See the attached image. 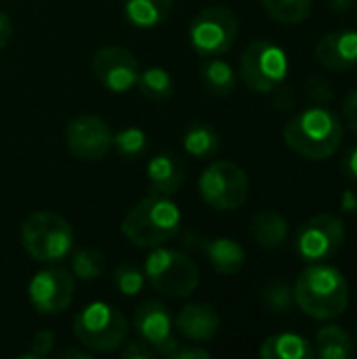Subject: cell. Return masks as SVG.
I'll return each instance as SVG.
<instances>
[{
  "mask_svg": "<svg viewBox=\"0 0 357 359\" xmlns=\"http://www.w3.org/2000/svg\"><path fill=\"white\" fill-rule=\"evenodd\" d=\"M295 301L299 309L320 322L341 318L349 307V282L341 269L326 263H311L297 278Z\"/></svg>",
  "mask_w": 357,
  "mask_h": 359,
  "instance_id": "1",
  "label": "cell"
},
{
  "mask_svg": "<svg viewBox=\"0 0 357 359\" xmlns=\"http://www.w3.org/2000/svg\"><path fill=\"white\" fill-rule=\"evenodd\" d=\"M345 124L326 105H311L292 116L284 126L286 145L307 160H326L343 143Z\"/></svg>",
  "mask_w": 357,
  "mask_h": 359,
  "instance_id": "2",
  "label": "cell"
},
{
  "mask_svg": "<svg viewBox=\"0 0 357 359\" xmlns=\"http://www.w3.org/2000/svg\"><path fill=\"white\" fill-rule=\"evenodd\" d=\"M181 229V210L170 196L151 194L137 202L122 221V233L139 248L164 246Z\"/></svg>",
  "mask_w": 357,
  "mask_h": 359,
  "instance_id": "3",
  "label": "cell"
},
{
  "mask_svg": "<svg viewBox=\"0 0 357 359\" xmlns=\"http://www.w3.org/2000/svg\"><path fill=\"white\" fill-rule=\"evenodd\" d=\"M143 273L151 288L168 299H187L200 284V269L181 250L156 246L145 259Z\"/></svg>",
  "mask_w": 357,
  "mask_h": 359,
  "instance_id": "4",
  "label": "cell"
},
{
  "mask_svg": "<svg viewBox=\"0 0 357 359\" xmlns=\"http://www.w3.org/2000/svg\"><path fill=\"white\" fill-rule=\"evenodd\" d=\"M21 244L38 263H59L74 246V229L53 210L32 212L21 225Z\"/></svg>",
  "mask_w": 357,
  "mask_h": 359,
  "instance_id": "5",
  "label": "cell"
},
{
  "mask_svg": "<svg viewBox=\"0 0 357 359\" xmlns=\"http://www.w3.org/2000/svg\"><path fill=\"white\" fill-rule=\"evenodd\" d=\"M74 337L95 353H114L128 337V322L116 307L97 301L74 318Z\"/></svg>",
  "mask_w": 357,
  "mask_h": 359,
  "instance_id": "6",
  "label": "cell"
},
{
  "mask_svg": "<svg viewBox=\"0 0 357 359\" xmlns=\"http://www.w3.org/2000/svg\"><path fill=\"white\" fill-rule=\"evenodd\" d=\"M286 74L288 57L284 48L271 40L250 42L240 57V76L252 93H274L278 86L284 84Z\"/></svg>",
  "mask_w": 357,
  "mask_h": 359,
  "instance_id": "7",
  "label": "cell"
},
{
  "mask_svg": "<svg viewBox=\"0 0 357 359\" xmlns=\"http://www.w3.org/2000/svg\"><path fill=\"white\" fill-rule=\"evenodd\" d=\"M198 191L210 208L231 212L248 200L250 181L242 166L229 160H219L200 175Z\"/></svg>",
  "mask_w": 357,
  "mask_h": 359,
  "instance_id": "8",
  "label": "cell"
},
{
  "mask_svg": "<svg viewBox=\"0 0 357 359\" xmlns=\"http://www.w3.org/2000/svg\"><path fill=\"white\" fill-rule=\"evenodd\" d=\"M238 34L240 19L227 6H208L189 23V42L204 59L225 55L236 44Z\"/></svg>",
  "mask_w": 357,
  "mask_h": 359,
  "instance_id": "9",
  "label": "cell"
},
{
  "mask_svg": "<svg viewBox=\"0 0 357 359\" xmlns=\"http://www.w3.org/2000/svg\"><path fill=\"white\" fill-rule=\"evenodd\" d=\"M345 244V223L330 215L322 212L307 219L295 238V250L305 263H326L332 259Z\"/></svg>",
  "mask_w": 357,
  "mask_h": 359,
  "instance_id": "10",
  "label": "cell"
},
{
  "mask_svg": "<svg viewBox=\"0 0 357 359\" xmlns=\"http://www.w3.org/2000/svg\"><path fill=\"white\" fill-rule=\"evenodd\" d=\"M74 273L63 267H48L38 271L27 288L32 307L40 316H59L69 309L74 301Z\"/></svg>",
  "mask_w": 357,
  "mask_h": 359,
  "instance_id": "11",
  "label": "cell"
},
{
  "mask_svg": "<svg viewBox=\"0 0 357 359\" xmlns=\"http://www.w3.org/2000/svg\"><path fill=\"white\" fill-rule=\"evenodd\" d=\"M133 326L139 334L141 341H145L149 347H154L156 353L170 358L175 349L181 345L175 337V320L168 311V307L158 301L149 299L143 301L135 316H133Z\"/></svg>",
  "mask_w": 357,
  "mask_h": 359,
  "instance_id": "12",
  "label": "cell"
},
{
  "mask_svg": "<svg viewBox=\"0 0 357 359\" xmlns=\"http://www.w3.org/2000/svg\"><path fill=\"white\" fill-rule=\"evenodd\" d=\"M114 143V133L109 130L107 122L99 116H78L72 118L65 126V145L72 156L99 162L103 160Z\"/></svg>",
  "mask_w": 357,
  "mask_h": 359,
  "instance_id": "13",
  "label": "cell"
},
{
  "mask_svg": "<svg viewBox=\"0 0 357 359\" xmlns=\"http://www.w3.org/2000/svg\"><path fill=\"white\" fill-rule=\"evenodd\" d=\"M93 74L103 88L122 95L137 86L141 69L137 57L128 48L103 46L93 57Z\"/></svg>",
  "mask_w": 357,
  "mask_h": 359,
  "instance_id": "14",
  "label": "cell"
},
{
  "mask_svg": "<svg viewBox=\"0 0 357 359\" xmlns=\"http://www.w3.org/2000/svg\"><path fill=\"white\" fill-rule=\"evenodd\" d=\"M316 59L332 72H347L357 65V29L324 34L316 44Z\"/></svg>",
  "mask_w": 357,
  "mask_h": 359,
  "instance_id": "15",
  "label": "cell"
},
{
  "mask_svg": "<svg viewBox=\"0 0 357 359\" xmlns=\"http://www.w3.org/2000/svg\"><path fill=\"white\" fill-rule=\"evenodd\" d=\"M221 326V318L215 311V307L206 303H191L185 305L179 316L175 318V330L194 343H206L210 341Z\"/></svg>",
  "mask_w": 357,
  "mask_h": 359,
  "instance_id": "16",
  "label": "cell"
},
{
  "mask_svg": "<svg viewBox=\"0 0 357 359\" xmlns=\"http://www.w3.org/2000/svg\"><path fill=\"white\" fill-rule=\"evenodd\" d=\"M149 191L158 196H175L185 183V164L173 151H162L147 162Z\"/></svg>",
  "mask_w": 357,
  "mask_h": 359,
  "instance_id": "17",
  "label": "cell"
},
{
  "mask_svg": "<svg viewBox=\"0 0 357 359\" xmlns=\"http://www.w3.org/2000/svg\"><path fill=\"white\" fill-rule=\"evenodd\" d=\"M200 248L206 252L208 263L213 265L215 271L221 276H236L242 271L246 263V252L244 248L231 240V238H213V240H198Z\"/></svg>",
  "mask_w": 357,
  "mask_h": 359,
  "instance_id": "18",
  "label": "cell"
},
{
  "mask_svg": "<svg viewBox=\"0 0 357 359\" xmlns=\"http://www.w3.org/2000/svg\"><path fill=\"white\" fill-rule=\"evenodd\" d=\"M250 233L261 248L276 250L288 242V221L276 210H259L250 221Z\"/></svg>",
  "mask_w": 357,
  "mask_h": 359,
  "instance_id": "19",
  "label": "cell"
},
{
  "mask_svg": "<svg viewBox=\"0 0 357 359\" xmlns=\"http://www.w3.org/2000/svg\"><path fill=\"white\" fill-rule=\"evenodd\" d=\"M259 355L261 359H311L316 358V349L301 334L280 332L261 343Z\"/></svg>",
  "mask_w": 357,
  "mask_h": 359,
  "instance_id": "20",
  "label": "cell"
},
{
  "mask_svg": "<svg viewBox=\"0 0 357 359\" xmlns=\"http://www.w3.org/2000/svg\"><path fill=\"white\" fill-rule=\"evenodd\" d=\"M183 149L196 160L215 158L221 149V133L210 122H191L183 133Z\"/></svg>",
  "mask_w": 357,
  "mask_h": 359,
  "instance_id": "21",
  "label": "cell"
},
{
  "mask_svg": "<svg viewBox=\"0 0 357 359\" xmlns=\"http://www.w3.org/2000/svg\"><path fill=\"white\" fill-rule=\"evenodd\" d=\"M173 11V0H126L124 17L130 25L149 29L162 25Z\"/></svg>",
  "mask_w": 357,
  "mask_h": 359,
  "instance_id": "22",
  "label": "cell"
},
{
  "mask_svg": "<svg viewBox=\"0 0 357 359\" xmlns=\"http://www.w3.org/2000/svg\"><path fill=\"white\" fill-rule=\"evenodd\" d=\"M314 349L320 359H351L356 353V343L345 328L330 324L318 330Z\"/></svg>",
  "mask_w": 357,
  "mask_h": 359,
  "instance_id": "23",
  "label": "cell"
},
{
  "mask_svg": "<svg viewBox=\"0 0 357 359\" xmlns=\"http://www.w3.org/2000/svg\"><path fill=\"white\" fill-rule=\"evenodd\" d=\"M200 80L206 93L215 97H227L236 88V72L234 67L219 57H208L200 67Z\"/></svg>",
  "mask_w": 357,
  "mask_h": 359,
  "instance_id": "24",
  "label": "cell"
},
{
  "mask_svg": "<svg viewBox=\"0 0 357 359\" xmlns=\"http://www.w3.org/2000/svg\"><path fill=\"white\" fill-rule=\"evenodd\" d=\"M265 13L284 25L301 23L311 13V0H261Z\"/></svg>",
  "mask_w": 357,
  "mask_h": 359,
  "instance_id": "25",
  "label": "cell"
},
{
  "mask_svg": "<svg viewBox=\"0 0 357 359\" xmlns=\"http://www.w3.org/2000/svg\"><path fill=\"white\" fill-rule=\"evenodd\" d=\"M139 93L149 101H164L173 95V78L164 67H147L139 74L137 80Z\"/></svg>",
  "mask_w": 357,
  "mask_h": 359,
  "instance_id": "26",
  "label": "cell"
},
{
  "mask_svg": "<svg viewBox=\"0 0 357 359\" xmlns=\"http://www.w3.org/2000/svg\"><path fill=\"white\" fill-rule=\"evenodd\" d=\"M261 303L269 313H290L297 305L295 288L286 280H271L261 290Z\"/></svg>",
  "mask_w": 357,
  "mask_h": 359,
  "instance_id": "27",
  "label": "cell"
},
{
  "mask_svg": "<svg viewBox=\"0 0 357 359\" xmlns=\"http://www.w3.org/2000/svg\"><path fill=\"white\" fill-rule=\"evenodd\" d=\"M105 255L97 248H82L72 259V273L78 280L93 282L103 276L105 271Z\"/></svg>",
  "mask_w": 357,
  "mask_h": 359,
  "instance_id": "28",
  "label": "cell"
},
{
  "mask_svg": "<svg viewBox=\"0 0 357 359\" xmlns=\"http://www.w3.org/2000/svg\"><path fill=\"white\" fill-rule=\"evenodd\" d=\"M112 147H116L118 156H122L124 160L141 158L147 149V135L143 128H137V126L122 128L120 133L114 135Z\"/></svg>",
  "mask_w": 357,
  "mask_h": 359,
  "instance_id": "29",
  "label": "cell"
},
{
  "mask_svg": "<svg viewBox=\"0 0 357 359\" xmlns=\"http://www.w3.org/2000/svg\"><path fill=\"white\" fill-rule=\"evenodd\" d=\"M112 280H114V286H116V290L120 294L135 297V294H139L143 290L145 273L137 265H133V263H122V265L116 267Z\"/></svg>",
  "mask_w": 357,
  "mask_h": 359,
  "instance_id": "30",
  "label": "cell"
},
{
  "mask_svg": "<svg viewBox=\"0 0 357 359\" xmlns=\"http://www.w3.org/2000/svg\"><path fill=\"white\" fill-rule=\"evenodd\" d=\"M305 97L311 105H328L335 97L332 86L324 78H309L305 86Z\"/></svg>",
  "mask_w": 357,
  "mask_h": 359,
  "instance_id": "31",
  "label": "cell"
},
{
  "mask_svg": "<svg viewBox=\"0 0 357 359\" xmlns=\"http://www.w3.org/2000/svg\"><path fill=\"white\" fill-rule=\"evenodd\" d=\"M55 341H57V337H55L53 330H40V332H36L34 339H32V353L38 359L48 358L53 353V349H55Z\"/></svg>",
  "mask_w": 357,
  "mask_h": 359,
  "instance_id": "32",
  "label": "cell"
},
{
  "mask_svg": "<svg viewBox=\"0 0 357 359\" xmlns=\"http://www.w3.org/2000/svg\"><path fill=\"white\" fill-rule=\"evenodd\" d=\"M156 355L154 347H149L145 341L137 339V341H130L126 343L122 349H120V358L122 359H151Z\"/></svg>",
  "mask_w": 357,
  "mask_h": 359,
  "instance_id": "33",
  "label": "cell"
},
{
  "mask_svg": "<svg viewBox=\"0 0 357 359\" xmlns=\"http://www.w3.org/2000/svg\"><path fill=\"white\" fill-rule=\"evenodd\" d=\"M343 124L357 135V88H353L343 101Z\"/></svg>",
  "mask_w": 357,
  "mask_h": 359,
  "instance_id": "34",
  "label": "cell"
},
{
  "mask_svg": "<svg viewBox=\"0 0 357 359\" xmlns=\"http://www.w3.org/2000/svg\"><path fill=\"white\" fill-rule=\"evenodd\" d=\"M210 351H206L204 347H177L175 353L168 359H208Z\"/></svg>",
  "mask_w": 357,
  "mask_h": 359,
  "instance_id": "35",
  "label": "cell"
},
{
  "mask_svg": "<svg viewBox=\"0 0 357 359\" xmlns=\"http://www.w3.org/2000/svg\"><path fill=\"white\" fill-rule=\"evenodd\" d=\"M274 103L278 105V109H282V111H286V109H290L292 105H295V95H292V90L290 88H286L284 84L282 86H278L276 90H274Z\"/></svg>",
  "mask_w": 357,
  "mask_h": 359,
  "instance_id": "36",
  "label": "cell"
},
{
  "mask_svg": "<svg viewBox=\"0 0 357 359\" xmlns=\"http://www.w3.org/2000/svg\"><path fill=\"white\" fill-rule=\"evenodd\" d=\"M341 170L345 172V177L357 181V145L349 147V151L345 154V158L341 162Z\"/></svg>",
  "mask_w": 357,
  "mask_h": 359,
  "instance_id": "37",
  "label": "cell"
},
{
  "mask_svg": "<svg viewBox=\"0 0 357 359\" xmlns=\"http://www.w3.org/2000/svg\"><path fill=\"white\" fill-rule=\"evenodd\" d=\"M11 36H13V23L8 19V15L0 11V48H4L8 44Z\"/></svg>",
  "mask_w": 357,
  "mask_h": 359,
  "instance_id": "38",
  "label": "cell"
},
{
  "mask_svg": "<svg viewBox=\"0 0 357 359\" xmlns=\"http://www.w3.org/2000/svg\"><path fill=\"white\" fill-rule=\"evenodd\" d=\"M341 210L349 212V215L357 212V194L353 189H345L343 191V196H341Z\"/></svg>",
  "mask_w": 357,
  "mask_h": 359,
  "instance_id": "39",
  "label": "cell"
},
{
  "mask_svg": "<svg viewBox=\"0 0 357 359\" xmlns=\"http://www.w3.org/2000/svg\"><path fill=\"white\" fill-rule=\"evenodd\" d=\"M59 358L65 359V358H74V359H90L93 355L86 351V349H63L61 353H59Z\"/></svg>",
  "mask_w": 357,
  "mask_h": 359,
  "instance_id": "40",
  "label": "cell"
},
{
  "mask_svg": "<svg viewBox=\"0 0 357 359\" xmlns=\"http://www.w3.org/2000/svg\"><path fill=\"white\" fill-rule=\"evenodd\" d=\"M328 2V6L332 8V11H337V13H347L353 4H356V0H326Z\"/></svg>",
  "mask_w": 357,
  "mask_h": 359,
  "instance_id": "41",
  "label": "cell"
},
{
  "mask_svg": "<svg viewBox=\"0 0 357 359\" xmlns=\"http://www.w3.org/2000/svg\"><path fill=\"white\" fill-rule=\"evenodd\" d=\"M356 347H357V337H356Z\"/></svg>",
  "mask_w": 357,
  "mask_h": 359,
  "instance_id": "42",
  "label": "cell"
}]
</instances>
